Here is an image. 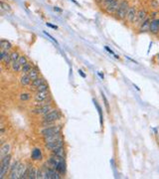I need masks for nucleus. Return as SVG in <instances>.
Segmentation results:
<instances>
[{"instance_id": "nucleus-41", "label": "nucleus", "mask_w": 159, "mask_h": 179, "mask_svg": "<svg viewBox=\"0 0 159 179\" xmlns=\"http://www.w3.org/2000/svg\"><path fill=\"white\" fill-rule=\"evenodd\" d=\"M54 10H55V11H58V12H62V9H60L59 7H54Z\"/></svg>"}, {"instance_id": "nucleus-39", "label": "nucleus", "mask_w": 159, "mask_h": 179, "mask_svg": "<svg viewBox=\"0 0 159 179\" xmlns=\"http://www.w3.org/2000/svg\"><path fill=\"white\" fill-rule=\"evenodd\" d=\"M46 25L48 26V27H51V28L55 29V30H57V29H58V26H56V25H53V24H51V23H47Z\"/></svg>"}, {"instance_id": "nucleus-20", "label": "nucleus", "mask_w": 159, "mask_h": 179, "mask_svg": "<svg viewBox=\"0 0 159 179\" xmlns=\"http://www.w3.org/2000/svg\"><path fill=\"white\" fill-rule=\"evenodd\" d=\"M52 154L53 155L58 156V157H61V158H65V156H66L65 147L62 146V147H59V148H56V149L52 150Z\"/></svg>"}, {"instance_id": "nucleus-16", "label": "nucleus", "mask_w": 159, "mask_h": 179, "mask_svg": "<svg viewBox=\"0 0 159 179\" xmlns=\"http://www.w3.org/2000/svg\"><path fill=\"white\" fill-rule=\"evenodd\" d=\"M31 158L34 161H40L42 160L43 155H42V150L40 148H34L31 152Z\"/></svg>"}, {"instance_id": "nucleus-42", "label": "nucleus", "mask_w": 159, "mask_h": 179, "mask_svg": "<svg viewBox=\"0 0 159 179\" xmlns=\"http://www.w3.org/2000/svg\"><path fill=\"white\" fill-rule=\"evenodd\" d=\"M79 73H80L81 75H82V76H83V77H84H84H86V75H84V74L83 73V72H82V71H79Z\"/></svg>"}, {"instance_id": "nucleus-19", "label": "nucleus", "mask_w": 159, "mask_h": 179, "mask_svg": "<svg viewBox=\"0 0 159 179\" xmlns=\"http://www.w3.org/2000/svg\"><path fill=\"white\" fill-rule=\"evenodd\" d=\"M19 83H20V85H21L22 87H27V86L31 85L32 80L30 79L28 74H27V75H22L21 77H20V79H19Z\"/></svg>"}, {"instance_id": "nucleus-30", "label": "nucleus", "mask_w": 159, "mask_h": 179, "mask_svg": "<svg viewBox=\"0 0 159 179\" xmlns=\"http://www.w3.org/2000/svg\"><path fill=\"white\" fill-rule=\"evenodd\" d=\"M0 3H1V8H2L3 11H6V12H10V11H11V6H10L9 4L5 3L4 1H1Z\"/></svg>"}, {"instance_id": "nucleus-27", "label": "nucleus", "mask_w": 159, "mask_h": 179, "mask_svg": "<svg viewBox=\"0 0 159 179\" xmlns=\"http://www.w3.org/2000/svg\"><path fill=\"white\" fill-rule=\"evenodd\" d=\"M32 98V95L30 93H22L19 95V99L21 102H28Z\"/></svg>"}, {"instance_id": "nucleus-15", "label": "nucleus", "mask_w": 159, "mask_h": 179, "mask_svg": "<svg viewBox=\"0 0 159 179\" xmlns=\"http://www.w3.org/2000/svg\"><path fill=\"white\" fill-rule=\"evenodd\" d=\"M44 83H46L45 78H43V77H39L38 79H36V80L32 81L31 85H30L29 87H30V89H31V90H35V91H36V89H37V88H39L40 86L44 84Z\"/></svg>"}, {"instance_id": "nucleus-43", "label": "nucleus", "mask_w": 159, "mask_h": 179, "mask_svg": "<svg viewBox=\"0 0 159 179\" xmlns=\"http://www.w3.org/2000/svg\"><path fill=\"white\" fill-rule=\"evenodd\" d=\"M156 23H157V25L159 27V18H156Z\"/></svg>"}, {"instance_id": "nucleus-36", "label": "nucleus", "mask_w": 159, "mask_h": 179, "mask_svg": "<svg viewBox=\"0 0 159 179\" xmlns=\"http://www.w3.org/2000/svg\"><path fill=\"white\" fill-rule=\"evenodd\" d=\"M150 4H151V6L153 8H156L157 6H158V2L156 1V0H151L150 1Z\"/></svg>"}, {"instance_id": "nucleus-7", "label": "nucleus", "mask_w": 159, "mask_h": 179, "mask_svg": "<svg viewBox=\"0 0 159 179\" xmlns=\"http://www.w3.org/2000/svg\"><path fill=\"white\" fill-rule=\"evenodd\" d=\"M26 167H27L26 164L20 162L18 168H17V169H16L15 171H13L12 173H10L8 177H9L10 179H18V178H21L23 172H24V170L26 169Z\"/></svg>"}, {"instance_id": "nucleus-29", "label": "nucleus", "mask_w": 159, "mask_h": 179, "mask_svg": "<svg viewBox=\"0 0 159 179\" xmlns=\"http://www.w3.org/2000/svg\"><path fill=\"white\" fill-rule=\"evenodd\" d=\"M20 54L18 51H12L11 52V59H12V63L13 62H17L19 60Z\"/></svg>"}, {"instance_id": "nucleus-14", "label": "nucleus", "mask_w": 159, "mask_h": 179, "mask_svg": "<svg viewBox=\"0 0 159 179\" xmlns=\"http://www.w3.org/2000/svg\"><path fill=\"white\" fill-rule=\"evenodd\" d=\"M149 33L153 36L159 35V27L156 23V19H151L149 26Z\"/></svg>"}, {"instance_id": "nucleus-28", "label": "nucleus", "mask_w": 159, "mask_h": 179, "mask_svg": "<svg viewBox=\"0 0 159 179\" xmlns=\"http://www.w3.org/2000/svg\"><path fill=\"white\" fill-rule=\"evenodd\" d=\"M36 92H49V85L47 83H44L43 85L36 89Z\"/></svg>"}, {"instance_id": "nucleus-13", "label": "nucleus", "mask_w": 159, "mask_h": 179, "mask_svg": "<svg viewBox=\"0 0 159 179\" xmlns=\"http://www.w3.org/2000/svg\"><path fill=\"white\" fill-rule=\"evenodd\" d=\"M10 151H11V144L9 142L2 143L1 147H0V158H3L10 154Z\"/></svg>"}, {"instance_id": "nucleus-35", "label": "nucleus", "mask_w": 159, "mask_h": 179, "mask_svg": "<svg viewBox=\"0 0 159 179\" xmlns=\"http://www.w3.org/2000/svg\"><path fill=\"white\" fill-rule=\"evenodd\" d=\"M103 101H104V104H106V106H107V112H110V106H109V102H107V99L106 98V96H104L103 94Z\"/></svg>"}, {"instance_id": "nucleus-32", "label": "nucleus", "mask_w": 159, "mask_h": 179, "mask_svg": "<svg viewBox=\"0 0 159 179\" xmlns=\"http://www.w3.org/2000/svg\"><path fill=\"white\" fill-rule=\"evenodd\" d=\"M114 1H116V0H103V3H101V4H100V6L101 8H103V9H104V8H107V6L110 5L111 3L114 2Z\"/></svg>"}, {"instance_id": "nucleus-26", "label": "nucleus", "mask_w": 159, "mask_h": 179, "mask_svg": "<svg viewBox=\"0 0 159 179\" xmlns=\"http://www.w3.org/2000/svg\"><path fill=\"white\" fill-rule=\"evenodd\" d=\"M21 69H22V65L20 64L18 61L13 62L12 63V65H11L12 72H14V73H19V72H21Z\"/></svg>"}, {"instance_id": "nucleus-4", "label": "nucleus", "mask_w": 159, "mask_h": 179, "mask_svg": "<svg viewBox=\"0 0 159 179\" xmlns=\"http://www.w3.org/2000/svg\"><path fill=\"white\" fill-rule=\"evenodd\" d=\"M43 138L46 136L53 135V134L62 132V125H51V126H44L43 129L40 130Z\"/></svg>"}, {"instance_id": "nucleus-25", "label": "nucleus", "mask_w": 159, "mask_h": 179, "mask_svg": "<svg viewBox=\"0 0 159 179\" xmlns=\"http://www.w3.org/2000/svg\"><path fill=\"white\" fill-rule=\"evenodd\" d=\"M2 63H3V65L6 67V68H8V67H10L12 65V59H11V53H7L6 54V56L4 57V59H3L2 61Z\"/></svg>"}, {"instance_id": "nucleus-9", "label": "nucleus", "mask_w": 159, "mask_h": 179, "mask_svg": "<svg viewBox=\"0 0 159 179\" xmlns=\"http://www.w3.org/2000/svg\"><path fill=\"white\" fill-rule=\"evenodd\" d=\"M120 1H121V0H116L114 2H113L110 5L107 6V8L103 9L104 13H107V15H114V14H116L117 8H118V6H119Z\"/></svg>"}, {"instance_id": "nucleus-6", "label": "nucleus", "mask_w": 159, "mask_h": 179, "mask_svg": "<svg viewBox=\"0 0 159 179\" xmlns=\"http://www.w3.org/2000/svg\"><path fill=\"white\" fill-rule=\"evenodd\" d=\"M137 12L138 10L136 8V6H130L129 9H128V12H127V15H126V20L127 22H129L130 24H133L136 21V18H137Z\"/></svg>"}, {"instance_id": "nucleus-3", "label": "nucleus", "mask_w": 159, "mask_h": 179, "mask_svg": "<svg viewBox=\"0 0 159 179\" xmlns=\"http://www.w3.org/2000/svg\"><path fill=\"white\" fill-rule=\"evenodd\" d=\"M62 118V113L57 109H53L52 111H50L48 113L43 116V122H56Z\"/></svg>"}, {"instance_id": "nucleus-21", "label": "nucleus", "mask_w": 159, "mask_h": 179, "mask_svg": "<svg viewBox=\"0 0 159 179\" xmlns=\"http://www.w3.org/2000/svg\"><path fill=\"white\" fill-rule=\"evenodd\" d=\"M0 47H1V50L7 51V52H9L10 50L13 49L12 44L7 40H1L0 41Z\"/></svg>"}, {"instance_id": "nucleus-11", "label": "nucleus", "mask_w": 159, "mask_h": 179, "mask_svg": "<svg viewBox=\"0 0 159 179\" xmlns=\"http://www.w3.org/2000/svg\"><path fill=\"white\" fill-rule=\"evenodd\" d=\"M150 21H151V18H150V17H147V18L145 19L143 22H141L139 24V27H138V31H139V33L149 32Z\"/></svg>"}, {"instance_id": "nucleus-17", "label": "nucleus", "mask_w": 159, "mask_h": 179, "mask_svg": "<svg viewBox=\"0 0 159 179\" xmlns=\"http://www.w3.org/2000/svg\"><path fill=\"white\" fill-rule=\"evenodd\" d=\"M62 138H63L62 132H59V133L53 134V135L44 137V142H57V140H60Z\"/></svg>"}, {"instance_id": "nucleus-23", "label": "nucleus", "mask_w": 159, "mask_h": 179, "mask_svg": "<svg viewBox=\"0 0 159 179\" xmlns=\"http://www.w3.org/2000/svg\"><path fill=\"white\" fill-rule=\"evenodd\" d=\"M29 174H28V178L29 179H35L37 177V169L35 168L33 164H29Z\"/></svg>"}, {"instance_id": "nucleus-22", "label": "nucleus", "mask_w": 159, "mask_h": 179, "mask_svg": "<svg viewBox=\"0 0 159 179\" xmlns=\"http://www.w3.org/2000/svg\"><path fill=\"white\" fill-rule=\"evenodd\" d=\"M66 166H67V165H66V161H65V159H63V160L59 163L58 166H57L56 170L59 171L62 175H65V174H66V170H67V167H66Z\"/></svg>"}, {"instance_id": "nucleus-37", "label": "nucleus", "mask_w": 159, "mask_h": 179, "mask_svg": "<svg viewBox=\"0 0 159 179\" xmlns=\"http://www.w3.org/2000/svg\"><path fill=\"white\" fill-rule=\"evenodd\" d=\"M156 15H158V12H157V11H154V12H152V13H151L149 17H150L151 19H156V18H157V16H156Z\"/></svg>"}, {"instance_id": "nucleus-40", "label": "nucleus", "mask_w": 159, "mask_h": 179, "mask_svg": "<svg viewBox=\"0 0 159 179\" xmlns=\"http://www.w3.org/2000/svg\"><path fill=\"white\" fill-rule=\"evenodd\" d=\"M94 1H96V3H97V5H100L101 3H103V0H94Z\"/></svg>"}, {"instance_id": "nucleus-38", "label": "nucleus", "mask_w": 159, "mask_h": 179, "mask_svg": "<svg viewBox=\"0 0 159 179\" xmlns=\"http://www.w3.org/2000/svg\"><path fill=\"white\" fill-rule=\"evenodd\" d=\"M104 48H106V50H107V51H109V52H110V54H113V56H114V57H116V58H117V59H118V56H116V54H114V52H113V50H111V49H110V48H109V47H107V46H106V47H104Z\"/></svg>"}, {"instance_id": "nucleus-31", "label": "nucleus", "mask_w": 159, "mask_h": 179, "mask_svg": "<svg viewBox=\"0 0 159 179\" xmlns=\"http://www.w3.org/2000/svg\"><path fill=\"white\" fill-rule=\"evenodd\" d=\"M19 164H20V161H14L12 164H11V166H10V169H9V174L10 173H12L13 171H15L17 168H18L19 166Z\"/></svg>"}, {"instance_id": "nucleus-2", "label": "nucleus", "mask_w": 159, "mask_h": 179, "mask_svg": "<svg viewBox=\"0 0 159 179\" xmlns=\"http://www.w3.org/2000/svg\"><path fill=\"white\" fill-rule=\"evenodd\" d=\"M11 154H8V155L1 158V161H0V178H4L5 175L8 173L10 166H11Z\"/></svg>"}, {"instance_id": "nucleus-1", "label": "nucleus", "mask_w": 159, "mask_h": 179, "mask_svg": "<svg viewBox=\"0 0 159 179\" xmlns=\"http://www.w3.org/2000/svg\"><path fill=\"white\" fill-rule=\"evenodd\" d=\"M129 7H130V5H129V1H128V0H121L116 14H114L117 20H119V21H124L126 18Z\"/></svg>"}, {"instance_id": "nucleus-10", "label": "nucleus", "mask_w": 159, "mask_h": 179, "mask_svg": "<svg viewBox=\"0 0 159 179\" xmlns=\"http://www.w3.org/2000/svg\"><path fill=\"white\" fill-rule=\"evenodd\" d=\"M65 145V142H64V139H60L57 140V142H45V147L48 150H54L56 148H59V147H62Z\"/></svg>"}, {"instance_id": "nucleus-33", "label": "nucleus", "mask_w": 159, "mask_h": 179, "mask_svg": "<svg viewBox=\"0 0 159 179\" xmlns=\"http://www.w3.org/2000/svg\"><path fill=\"white\" fill-rule=\"evenodd\" d=\"M18 62L20 64L22 65H25L26 63H28V60H27V58H26V56H24V55H20V57H19V60H18Z\"/></svg>"}, {"instance_id": "nucleus-34", "label": "nucleus", "mask_w": 159, "mask_h": 179, "mask_svg": "<svg viewBox=\"0 0 159 179\" xmlns=\"http://www.w3.org/2000/svg\"><path fill=\"white\" fill-rule=\"evenodd\" d=\"M36 178H44L43 168H39V169H37V177Z\"/></svg>"}, {"instance_id": "nucleus-5", "label": "nucleus", "mask_w": 159, "mask_h": 179, "mask_svg": "<svg viewBox=\"0 0 159 179\" xmlns=\"http://www.w3.org/2000/svg\"><path fill=\"white\" fill-rule=\"evenodd\" d=\"M54 109V106L52 104H49V105H44L42 106H35L34 109H31V113L33 115H36V116H44L46 115V113H48L50 111H52Z\"/></svg>"}, {"instance_id": "nucleus-12", "label": "nucleus", "mask_w": 159, "mask_h": 179, "mask_svg": "<svg viewBox=\"0 0 159 179\" xmlns=\"http://www.w3.org/2000/svg\"><path fill=\"white\" fill-rule=\"evenodd\" d=\"M148 17V13H147V10L145 9V8H141L138 10V12H137V18H136V21H135V23L136 24H139L141 22H143L145 19H146Z\"/></svg>"}, {"instance_id": "nucleus-18", "label": "nucleus", "mask_w": 159, "mask_h": 179, "mask_svg": "<svg viewBox=\"0 0 159 179\" xmlns=\"http://www.w3.org/2000/svg\"><path fill=\"white\" fill-rule=\"evenodd\" d=\"M28 76L30 77L32 81L36 80V79H38L40 77V71L37 66H33V68L30 70V72L28 73Z\"/></svg>"}, {"instance_id": "nucleus-8", "label": "nucleus", "mask_w": 159, "mask_h": 179, "mask_svg": "<svg viewBox=\"0 0 159 179\" xmlns=\"http://www.w3.org/2000/svg\"><path fill=\"white\" fill-rule=\"evenodd\" d=\"M50 97L51 96L49 92H36L33 99H34V101L37 103H42V102L47 101Z\"/></svg>"}, {"instance_id": "nucleus-24", "label": "nucleus", "mask_w": 159, "mask_h": 179, "mask_svg": "<svg viewBox=\"0 0 159 179\" xmlns=\"http://www.w3.org/2000/svg\"><path fill=\"white\" fill-rule=\"evenodd\" d=\"M32 68H33V63H31V62H28V63H26L25 65H23V66H22L21 74L22 75H27Z\"/></svg>"}]
</instances>
